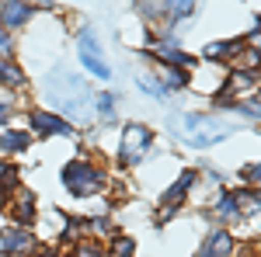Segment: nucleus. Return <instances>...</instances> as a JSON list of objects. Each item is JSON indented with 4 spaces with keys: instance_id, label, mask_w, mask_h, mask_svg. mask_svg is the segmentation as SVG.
<instances>
[{
    "instance_id": "4be33fe9",
    "label": "nucleus",
    "mask_w": 261,
    "mask_h": 257,
    "mask_svg": "<svg viewBox=\"0 0 261 257\" xmlns=\"http://www.w3.org/2000/svg\"><path fill=\"white\" fill-rule=\"evenodd\" d=\"M244 181H251V184H261V163H251V167L244 170Z\"/></svg>"
},
{
    "instance_id": "f03ea898",
    "label": "nucleus",
    "mask_w": 261,
    "mask_h": 257,
    "mask_svg": "<svg viewBox=\"0 0 261 257\" xmlns=\"http://www.w3.org/2000/svg\"><path fill=\"white\" fill-rule=\"evenodd\" d=\"M171 125L185 146H213L233 132V122L213 119V115H178V119H171Z\"/></svg>"
},
{
    "instance_id": "412c9836",
    "label": "nucleus",
    "mask_w": 261,
    "mask_h": 257,
    "mask_svg": "<svg viewBox=\"0 0 261 257\" xmlns=\"http://www.w3.org/2000/svg\"><path fill=\"white\" fill-rule=\"evenodd\" d=\"M133 254H136V243L133 240H125V237L115 240V257H133Z\"/></svg>"
},
{
    "instance_id": "dca6fc26",
    "label": "nucleus",
    "mask_w": 261,
    "mask_h": 257,
    "mask_svg": "<svg viewBox=\"0 0 261 257\" xmlns=\"http://www.w3.org/2000/svg\"><path fill=\"white\" fill-rule=\"evenodd\" d=\"M136 80H140L143 91H146V94H153V98H164V94H167V91L161 87V80L150 77V70H140V73H136Z\"/></svg>"
},
{
    "instance_id": "f3484780",
    "label": "nucleus",
    "mask_w": 261,
    "mask_h": 257,
    "mask_svg": "<svg viewBox=\"0 0 261 257\" xmlns=\"http://www.w3.org/2000/svg\"><path fill=\"white\" fill-rule=\"evenodd\" d=\"M73 257H105V247L94 243V240H81V243L73 247Z\"/></svg>"
},
{
    "instance_id": "ddd939ff",
    "label": "nucleus",
    "mask_w": 261,
    "mask_h": 257,
    "mask_svg": "<svg viewBox=\"0 0 261 257\" xmlns=\"http://www.w3.org/2000/svg\"><path fill=\"white\" fill-rule=\"evenodd\" d=\"M192 181H195V170H185V174L178 178V184H174V188H171V191L164 195V202H167V205H174V202H178V198L185 195L188 188H192Z\"/></svg>"
},
{
    "instance_id": "9d476101",
    "label": "nucleus",
    "mask_w": 261,
    "mask_h": 257,
    "mask_svg": "<svg viewBox=\"0 0 261 257\" xmlns=\"http://www.w3.org/2000/svg\"><path fill=\"white\" fill-rule=\"evenodd\" d=\"M153 52H157L161 60L174 63V66H188V56H185L181 49H174V42H157V45H153Z\"/></svg>"
},
{
    "instance_id": "f257e3e1",
    "label": "nucleus",
    "mask_w": 261,
    "mask_h": 257,
    "mask_svg": "<svg viewBox=\"0 0 261 257\" xmlns=\"http://www.w3.org/2000/svg\"><path fill=\"white\" fill-rule=\"evenodd\" d=\"M45 98L56 101L63 111H73V119L84 122L91 115V108H87V101H94L87 94V87H84V80L77 73H66V70H53L49 77H45Z\"/></svg>"
},
{
    "instance_id": "393cba45",
    "label": "nucleus",
    "mask_w": 261,
    "mask_h": 257,
    "mask_svg": "<svg viewBox=\"0 0 261 257\" xmlns=\"http://www.w3.org/2000/svg\"><path fill=\"white\" fill-rule=\"evenodd\" d=\"M35 257H56V254H49V250H45V254H35Z\"/></svg>"
},
{
    "instance_id": "5701e85b",
    "label": "nucleus",
    "mask_w": 261,
    "mask_h": 257,
    "mask_svg": "<svg viewBox=\"0 0 261 257\" xmlns=\"http://www.w3.org/2000/svg\"><path fill=\"white\" fill-rule=\"evenodd\" d=\"M7 115H11V108H7V104H0V122H7Z\"/></svg>"
},
{
    "instance_id": "6e6552de",
    "label": "nucleus",
    "mask_w": 261,
    "mask_h": 257,
    "mask_svg": "<svg viewBox=\"0 0 261 257\" xmlns=\"http://www.w3.org/2000/svg\"><path fill=\"white\" fill-rule=\"evenodd\" d=\"M28 18H32V7L24 0H7L0 7V28H21Z\"/></svg>"
},
{
    "instance_id": "a878e982",
    "label": "nucleus",
    "mask_w": 261,
    "mask_h": 257,
    "mask_svg": "<svg viewBox=\"0 0 261 257\" xmlns=\"http://www.w3.org/2000/svg\"><path fill=\"white\" fill-rule=\"evenodd\" d=\"M140 4H143V0H140Z\"/></svg>"
},
{
    "instance_id": "9b49d317",
    "label": "nucleus",
    "mask_w": 261,
    "mask_h": 257,
    "mask_svg": "<svg viewBox=\"0 0 261 257\" xmlns=\"http://www.w3.org/2000/svg\"><path fill=\"white\" fill-rule=\"evenodd\" d=\"M157 80H161L164 91H174V87H185L188 73H181V70H174V66H164V70H157Z\"/></svg>"
},
{
    "instance_id": "f8f14e48",
    "label": "nucleus",
    "mask_w": 261,
    "mask_h": 257,
    "mask_svg": "<svg viewBox=\"0 0 261 257\" xmlns=\"http://www.w3.org/2000/svg\"><path fill=\"white\" fill-rule=\"evenodd\" d=\"M0 83H4V87H21V83H24V73H21L14 63L0 60Z\"/></svg>"
},
{
    "instance_id": "a211bd4d",
    "label": "nucleus",
    "mask_w": 261,
    "mask_h": 257,
    "mask_svg": "<svg viewBox=\"0 0 261 257\" xmlns=\"http://www.w3.org/2000/svg\"><path fill=\"white\" fill-rule=\"evenodd\" d=\"M21 209H18V212H21V222H32V219H35V198H32V195H28V191H21Z\"/></svg>"
},
{
    "instance_id": "39448f33",
    "label": "nucleus",
    "mask_w": 261,
    "mask_h": 257,
    "mask_svg": "<svg viewBox=\"0 0 261 257\" xmlns=\"http://www.w3.org/2000/svg\"><path fill=\"white\" fill-rule=\"evenodd\" d=\"M77 56H81V63L98 80H108V77H112V66H108V60L101 56V49H98V42H94V35H91V32H81V39H77Z\"/></svg>"
},
{
    "instance_id": "1a4fd4ad",
    "label": "nucleus",
    "mask_w": 261,
    "mask_h": 257,
    "mask_svg": "<svg viewBox=\"0 0 261 257\" xmlns=\"http://www.w3.org/2000/svg\"><path fill=\"white\" fill-rule=\"evenodd\" d=\"M230 250H233V240H230V233L216 230V233H209V237H205V243H202V254H199V257H226Z\"/></svg>"
},
{
    "instance_id": "2eb2a0df",
    "label": "nucleus",
    "mask_w": 261,
    "mask_h": 257,
    "mask_svg": "<svg viewBox=\"0 0 261 257\" xmlns=\"http://www.w3.org/2000/svg\"><path fill=\"white\" fill-rule=\"evenodd\" d=\"M28 146V136H21V132H4L0 136V153H18Z\"/></svg>"
},
{
    "instance_id": "b1692460",
    "label": "nucleus",
    "mask_w": 261,
    "mask_h": 257,
    "mask_svg": "<svg viewBox=\"0 0 261 257\" xmlns=\"http://www.w3.org/2000/svg\"><path fill=\"white\" fill-rule=\"evenodd\" d=\"M254 49H258V52H261V32H258V39H254Z\"/></svg>"
},
{
    "instance_id": "aec40b11",
    "label": "nucleus",
    "mask_w": 261,
    "mask_h": 257,
    "mask_svg": "<svg viewBox=\"0 0 261 257\" xmlns=\"http://www.w3.org/2000/svg\"><path fill=\"white\" fill-rule=\"evenodd\" d=\"M14 56V42L7 35V28H0V60H11Z\"/></svg>"
},
{
    "instance_id": "20e7f679",
    "label": "nucleus",
    "mask_w": 261,
    "mask_h": 257,
    "mask_svg": "<svg viewBox=\"0 0 261 257\" xmlns=\"http://www.w3.org/2000/svg\"><path fill=\"white\" fill-rule=\"evenodd\" d=\"M150 142H153V132L146 129V125H125V132H122V160L125 163H140L146 157V150H150Z\"/></svg>"
},
{
    "instance_id": "6ab92c4d",
    "label": "nucleus",
    "mask_w": 261,
    "mask_h": 257,
    "mask_svg": "<svg viewBox=\"0 0 261 257\" xmlns=\"http://www.w3.org/2000/svg\"><path fill=\"white\" fill-rule=\"evenodd\" d=\"M94 101H98V111H101L105 122L115 119V98H112V94H101V98H94Z\"/></svg>"
},
{
    "instance_id": "423d86ee",
    "label": "nucleus",
    "mask_w": 261,
    "mask_h": 257,
    "mask_svg": "<svg viewBox=\"0 0 261 257\" xmlns=\"http://www.w3.org/2000/svg\"><path fill=\"white\" fill-rule=\"evenodd\" d=\"M32 247V233L28 230H18V226H7L0 233V254H24Z\"/></svg>"
},
{
    "instance_id": "0eeeda50",
    "label": "nucleus",
    "mask_w": 261,
    "mask_h": 257,
    "mask_svg": "<svg viewBox=\"0 0 261 257\" xmlns=\"http://www.w3.org/2000/svg\"><path fill=\"white\" fill-rule=\"evenodd\" d=\"M32 125L39 129L42 136H70V132H73L66 119H60V115H49V111H35V115H32Z\"/></svg>"
},
{
    "instance_id": "4468645a",
    "label": "nucleus",
    "mask_w": 261,
    "mask_h": 257,
    "mask_svg": "<svg viewBox=\"0 0 261 257\" xmlns=\"http://www.w3.org/2000/svg\"><path fill=\"white\" fill-rule=\"evenodd\" d=\"M195 11V0H167V21L174 24V21H181L185 14H192Z\"/></svg>"
},
{
    "instance_id": "7ed1b4c3",
    "label": "nucleus",
    "mask_w": 261,
    "mask_h": 257,
    "mask_svg": "<svg viewBox=\"0 0 261 257\" xmlns=\"http://www.w3.org/2000/svg\"><path fill=\"white\" fill-rule=\"evenodd\" d=\"M63 184L73 195H91V191H98L101 184H105V174L94 170L91 163H84V160H73V163L63 167Z\"/></svg>"
}]
</instances>
